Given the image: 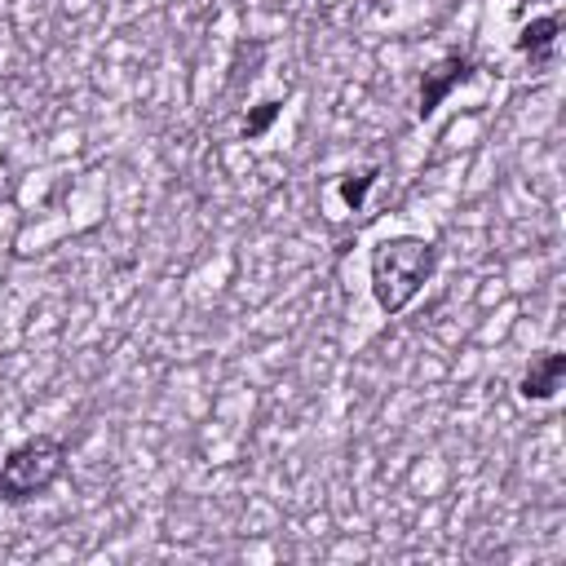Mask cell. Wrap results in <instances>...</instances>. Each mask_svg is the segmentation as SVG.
<instances>
[{
  "label": "cell",
  "mask_w": 566,
  "mask_h": 566,
  "mask_svg": "<svg viewBox=\"0 0 566 566\" xmlns=\"http://www.w3.org/2000/svg\"><path fill=\"white\" fill-rule=\"evenodd\" d=\"M557 31H562V18L557 13H544V18H531L517 35V53L531 57V66H548L553 62V49H557Z\"/></svg>",
  "instance_id": "obj_5"
},
{
  "label": "cell",
  "mask_w": 566,
  "mask_h": 566,
  "mask_svg": "<svg viewBox=\"0 0 566 566\" xmlns=\"http://www.w3.org/2000/svg\"><path fill=\"white\" fill-rule=\"evenodd\" d=\"M376 177H380V168H367V172H358V177H345V181H340V199H345L349 208H358V203L367 199V190L376 186Z\"/></svg>",
  "instance_id": "obj_7"
},
{
  "label": "cell",
  "mask_w": 566,
  "mask_h": 566,
  "mask_svg": "<svg viewBox=\"0 0 566 566\" xmlns=\"http://www.w3.org/2000/svg\"><path fill=\"white\" fill-rule=\"evenodd\" d=\"M562 376H566V354L544 349V354H539V358H531V367L522 371L517 394H522L526 402H544V398H553V394L562 389Z\"/></svg>",
  "instance_id": "obj_4"
},
{
  "label": "cell",
  "mask_w": 566,
  "mask_h": 566,
  "mask_svg": "<svg viewBox=\"0 0 566 566\" xmlns=\"http://www.w3.org/2000/svg\"><path fill=\"white\" fill-rule=\"evenodd\" d=\"M66 442L53 433H35L0 460V504H27L44 495L66 473Z\"/></svg>",
  "instance_id": "obj_2"
},
{
  "label": "cell",
  "mask_w": 566,
  "mask_h": 566,
  "mask_svg": "<svg viewBox=\"0 0 566 566\" xmlns=\"http://www.w3.org/2000/svg\"><path fill=\"white\" fill-rule=\"evenodd\" d=\"M283 115V102H256L252 111H248V119H243V142H256V137H265L270 133V124Z\"/></svg>",
  "instance_id": "obj_6"
},
{
  "label": "cell",
  "mask_w": 566,
  "mask_h": 566,
  "mask_svg": "<svg viewBox=\"0 0 566 566\" xmlns=\"http://www.w3.org/2000/svg\"><path fill=\"white\" fill-rule=\"evenodd\" d=\"M438 270V243L433 239H420V234H394V239H380L371 248V296L376 305L394 318L402 314L420 287L433 279Z\"/></svg>",
  "instance_id": "obj_1"
},
{
  "label": "cell",
  "mask_w": 566,
  "mask_h": 566,
  "mask_svg": "<svg viewBox=\"0 0 566 566\" xmlns=\"http://www.w3.org/2000/svg\"><path fill=\"white\" fill-rule=\"evenodd\" d=\"M473 57H464V53H447V57H438L424 75H420V106H416V115L420 119H429L442 102H447V93L451 88H460L464 80H473Z\"/></svg>",
  "instance_id": "obj_3"
}]
</instances>
